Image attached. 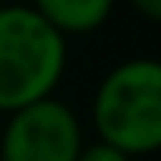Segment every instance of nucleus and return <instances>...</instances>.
Returning <instances> with one entry per match:
<instances>
[{
    "mask_svg": "<svg viewBox=\"0 0 161 161\" xmlns=\"http://www.w3.org/2000/svg\"><path fill=\"white\" fill-rule=\"evenodd\" d=\"M66 69V38L35 7H0V111L51 98Z\"/></svg>",
    "mask_w": 161,
    "mask_h": 161,
    "instance_id": "nucleus-1",
    "label": "nucleus"
},
{
    "mask_svg": "<svg viewBox=\"0 0 161 161\" xmlns=\"http://www.w3.org/2000/svg\"><path fill=\"white\" fill-rule=\"evenodd\" d=\"M98 142L136 158L161 148V60L133 57L108 69L92 101Z\"/></svg>",
    "mask_w": 161,
    "mask_h": 161,
    "instance_id": "nucleus-2",
    "label": "nucleus"
},
{
    "mask_svg": "<svg viewBox=\"0 0 161 161\" xmlns=\"http://www.w3.org/2000/svg\"><path fill=\"white\" fill-rule=\"evenodd\" d=\"M82 145L79 117L51 95L10 114L0 136V161H76Z\"/></svg>",
    "mask_w": 161,
    "mask_h": 161,
    "instance_id": "nucleus-3",
    "label": "nucleus"
},
{
    "mask_svg": "<svg viewBox=\"0 0 161 161\" xmlns=\"http://www.w3.org/2000/svg\"><path fill=\"white\" fill-rule=\"evenodd\" d=\"M35 10L51 22V29L60 38H69L101 29L114 7L108 0H41L35 3Z\"/></svg>",
    "mask_w": 161,
    "mask_h": 161,
    "instance_id": "nucleus-4",
    "label": "nucleus"
},
{
    "mask_svg": "<svg viewBox=\"0 0 161 161\" xmlns=\"http://www.w3.org/2000/svg\"><path fill=\"white\" fill-rule=\"evenodd\" d=\"M76 161H133L130 155L117 152L114 145H104V142H92V145H82Z\"/></svg>",
    "mask_w": 161,
    "mask_h": 161,
    "instance_id": "nucleus-5",
    "label": "nucleus"
},
{
    "mask_svg": "<svg viewBox=\"0 0 161 161\" xmlns=\"http://www.w3.org/2000/svg\"><path fill=\"white\" fill-rule=\"evenodd\" d=\"M133 10L148 22H161V0H133Z\"/></svg>",
    "mask_w": 161,
    "mask_h": 161,
    "instance_id": "nucleus-6",
    "label": "nucleus"
}]
</instances>
